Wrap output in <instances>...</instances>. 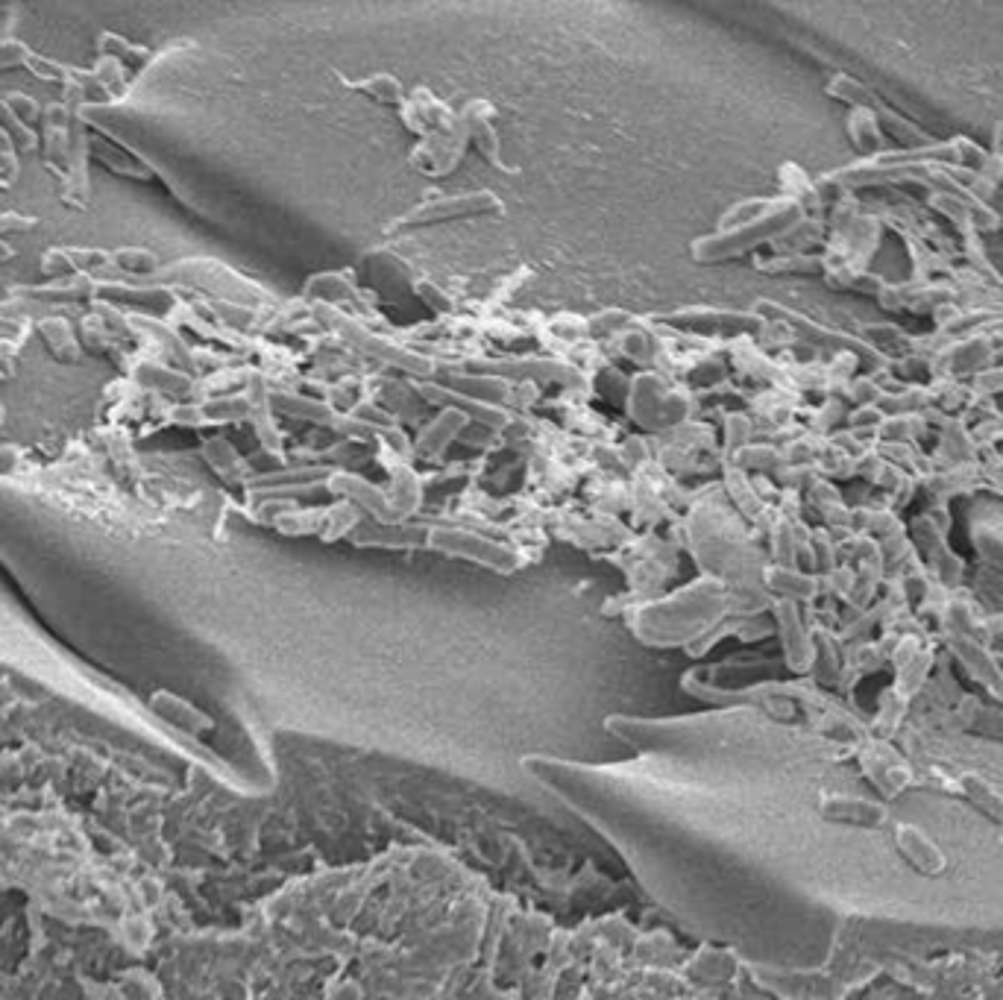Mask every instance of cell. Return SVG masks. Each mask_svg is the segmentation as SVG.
<instances>
[{
  "label": "cell",
  "instance_id": "1",
  "mask_svg": "<svg viewBox=\"0 0 1003 1000\" xmlns=\"http://www.w3.org/2000/svg\"><path fill=\"white\" fill-rule=\"evenodd\" d=\"M898 848L904 851V857L924 874H942L945 871V857L942 851L913 825L898 827Z\"/></svg>",
  "mask_w": 1003,
  "mask_h": 1000
},
{
  "label": "cell",
  "instance_id": "2",
  "mask_svg": "<svg viewBox=\"0 0 1003 1000\" xmlns=\"http://www.w3.org/2000/svg\"><path fill=\"white\" fill-rule=\"evenodd\" d=\"M830 816H839V819H848V822H860V825H880L886 819V807L883 804H872V801H854V798H845L836 813L828 810Z\"/></svg>",
  "mask_w": 1003,
  "mask_h": 1000
},
{
  "label": "cell",
  "instance_id": "3",
  "mask_svg": "<svg viewBox=\"0 0 1003 1000\" xmlns=\"http://www.w3.org/2000/svg\"><path fill=\"white\" fill-rule=\"evenodd\" d=\"M960 786H962V792L977 804V807H983L986 813H992V816H998L1003 822V798L998 795V792H992V786L986 781H980L977 775H965L960 781Z\"/></svg>",
  "mask_w": 1003,
  "mask_h": 1000
}]
</instances>
